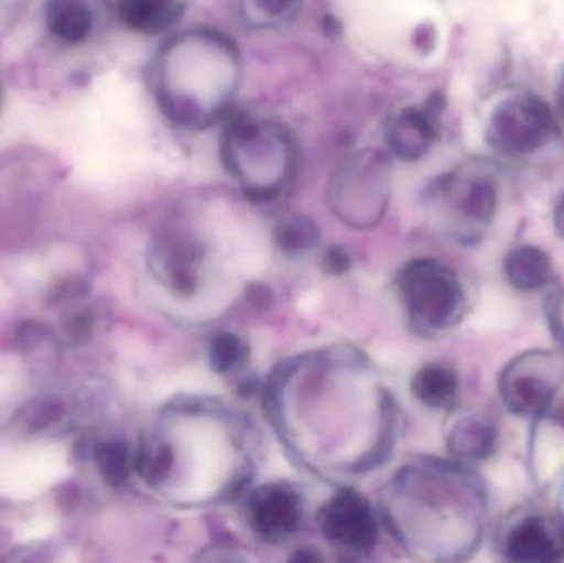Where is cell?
Instances as JSON below:
<instances>
[{
  "instance_id": "cell-15",
  "label": "cell",
  "mask_w": 564,
  "mask_h": 563,
  "mask_svg": "<svg viewBox=\"0 0 564 563\" xmlns=\"http://www.w3.org/2000/svg\"><path fill=\"white\" fill-rule=\"evenodd\" d=\"M497 426L484 415L463 416L447 436L451 455L466 462H484L496 452Z\"/></svg>"
},
{
  "instance_id": "cell-27",
  "label": "cell",
  "mask_w": 564,
  "mask_h": 563,
  "mask_svg": "<svg viewBox=\"0 0 564 563\" xmlns=\"http://www.w3.org/2000/svg\"><path fill=\"white\" fill-rule=\"evenodd\" d=\"M88 293V288L79 280H65L56 284L52 291L53 303H65V301L78 300Z\"/></svg>"
},
{
  "instance_id": "cell-1",
  "label": "cell",
  "mask_w": 564,
  "mask_h": 563,
  "mask_svg": "<svg viewBox=\"0 0 564 563\" xmlns=\"http://www.w3.org/2000/svg\"><path fill=\"white\" fill-rule=\"evenodd\" d=\"M243 75L240 46L228 33L195 26L167 40L154 63V98L184 131H205L230 115Z\"/></svg>"
},
{
  "instance_id": "cell-29",
  "label": "cell",
  "mask_w": 564,
  "mask_h": 563,
  "mask_svg": "<svg viewBox=\"0 0 564 563\" xmlns=\"http://www.w3.org/2000/svg\"><path fill=\"white\" fill-rule=\"evenodd\" d=\"M553 218H555L556 234L564 238V197L558 202V204H556L555 215H553Z\"/></svg>"
},
{
  "instance_id": "cell-2",
  "label": "cell",
  "mask_w": 564,
  "mask_h": 563,
  "mask_svg": "<svg viewBox=\"0 0 564 563\" xmlns=\"http://www.w3.org/2000/svg\"><path fill=\"white\" fill-rule=\"evenodd\" d=\"M221 164L248 198L276 201L294 181L299 148L284 122L257 115H237L220 139Z\"/></svg>"
},
{
  "instance_id": "cell-18",
  "label": "cell",
  "mask_w": 564,
  "mask_h": 563,
  "mask_svg": "<svg viewBox=\"0 0 564 563\" xmlns=\"http://www.w3.org/2000/svg\"><path fill=\"white\" fill-rule=\"evenodd\" d=\"M238 17L253 30H276L294 22L304 0H231Z\"/></svg>"
},
{
  "instance_id": "cell-21",
  "label": "cell",
  "mask_w": 564,
  "mask_h": 563,
  "mask_svg": "<svg viewBox=\"0 0 564 563\" xmlns=\"http://www.w3.org/2000/svg\"><path fill=\"white\" fill-rule=\"evenodd\" d=\"M248 357L247 344L234 333H221L212 340L208 364L218 376H228L243 366Z\"/></svg>"
},
{
  "instance_id": "cell-17",
  "label": "cell",
  "mask_w": 564,
  "mask_h": 563,
  "mask_svg": "<svg viewBox=\"0 0 564 563\" xmlns=\"http://www.w3.org/2000/svg\"><path fill=\"white\" fill-rule=\"evenodd\" d=\"M46 25L59 42L78 45L91 33L93 13L82 0H48Z\"/></svg>"
},
{
  "instance_id": "cell-26",
  "label": "cell",
  "mask_w": 564,
  "mask_h": 563,
  "mask_svg": "<svg viewBox=\"0 0 564 563\" xmlns=\"http://www.w3.org/2000/svg\"><path fill=\"white\" fill-rule=\"evenodd\" d=\"M325 273L334 274V277H341V274L348 273L351 268V258L348 251L344 248H330L324 257Z\"/></svg>"
},
{
  "instance_id": "cell-12",
  "label": "cell",
  "mask_w": 564,
  "mask_h": 563,
  "mask_svg": "<svg viewBox=\"0 0 564 563\" xmlns=\"http://www.w3.org/2000/svg\"><path fill=\"white\" fill-rule=\"evenodd\" d=\"M204 264V247L184 235H171L152 253L154 273L178 296H192L200 288Z\"/></svg>"
},
{
  "instance_id": "cell-10",
  "label": "cell",
  "mask_w": 564,
  "mask_h": 563,
  "mask_svg": "<svg viewBox=\"0 0 564 563\" xmlns=\"http://www.w3.org/2000/svg\"><path fill=\"white\" fill-rule=\"evenodd\" d=\"M444 98L433 95L421 105L404 106L388 121L384 145L391 158L413 164L436 144L443 119Z\"/></svg>"
},
{
  "instance_id": "cell-9",
  "label": "cell",
  "mask_w": 564,
  "mask_h": 563,
  "mask_svg": "<svg viewBox=\"0 0 564 563\" xmlns=\"http://www.w3.org/2000/svg\"><path fill=\"white\" fill-rule=\"evenodd\" d=\"M500 551L510 562L564 561V515L530 509L513 516L500 535Z\"/></svg>"
},
{
  "instance_id": "cell-8",
  "label": "cell",
  "mask_w": 564,
  "mask_h": 563,
  "mask_svg": "<svg viewBox=\"0 0 564 563\" xmlns=\"http://www.w3.org/2000/svg\"><path fill=\"white\" fill-rule=\"evenodd\" d=\"M318 524L334 548L350 554H370L380 538L377 515L370 501L355 489L335 492L321 509Z\"/></svg>"
},
{
  "instance_id": "cell-3",
  "label": "cell",
  "mask_w": 564,
  "mask_h": 563,
  "mask_svg": "<svg viewBox=\"0 0 564 563\" xmlns=\"http://www.w3.org/2000/svg\"><path fill=\"white\" fill-rule=\"evenodd\" d=\"M427 202L454 238L476 243L496 218L499 184L489 164L467 161L444 172L430 185Z\"/></svg>"
},
{
  "instance_id": "cell-23",
  "label": "cell",
  "mask_w": 564,
  "mask_h": 563,
  "mask_svg": "<svg viewBox=\"0 0 564 563\" xmlns=\"http://www.w3.org/2000/svg\"><path fill=\"white\" fill-rule=\"evenodd\" d=\"M46 337V326L36 321H26L15 331V346L22 350L33 349Z\"/></svg>"
},
{
  "instance_id": "cell-13",
  "label": "cell",
  "mask_w": 564,
  "mask_h": 563,
  "mask_svg": "<svg viewBox=\"0 0 564 563\" xmlns=\"http://www.w3.org/2000/svg\"><path fill=\"white\" fill-rule=\"evenodd\" d=\"M191 0H112L122 25L139 35H161L174 29L187 12Z\"/></svg>"
},
{
  "instance_id": "cell-28",
  "label": "cell",
  "mask_w": 564,
  "mask_h": 563,
  "mask_svg": "<svg viewBox=\"0 0 564 563\" xmlns=\"http://www.w3.org/2000/svg\"><path fill=\"white\" fill-rule=\"evenodd\" d=\"M434 40H436V36H434L433 26H421V29H417L416 36H414L417 50H423V45H427V43L434 45Z\"/></svg>"
},
{
  "instance_id": "cell-20",
  "label": "cell",
  "mask_w": 564,
  "mask_h": 563,
  "mask_svg": "<svg viewBox=\"0 0 564 563\" xmlns=\"http://www.w3.org/2000/svg\"><path fill=\"white\" fill-rule=\"evenodd\" d=\"M321 241V230L312 218L305 215H291L284 218L274 230V243L282 255L297 257L314 250Z\"/></svg>"
},
{
  "instance_id": "cell-11",
  "label": "cell",
  "mask_w": 564,
  "mask_h": 563,
  "mask_svg": "<svg viewBox=\"0 0 564 563\" xmlns=\"http://www.w3.org/2000/svg\"><path fill=\"white\" fill-rule=\"evenodd\" d=\"M245 516L258 539L267 544H282L297 532L304 502L288 483H267L251 492Z\"/></svg>"
},
{
  "instance_id": "cell-6",
  "label": "cell",
  "mask_w": 564,
  "mask_h": 563,
  "mask_svg": "<svg viewBox=\"0 0 564 563\" xmlns=\"http://www.w3.org/2000/svg\"><path fill=\"white\" fill-rule=\"evenodd\" d=\"M558 134L552 108L532 93L509 96L490 112L487 144L512 161H525Z\"/></svg>"
},
{
  "instance_id": "cell-16",
  "label": "cell",
  "mask_w": 564,
  "mask_h": 563,
  "mask_svg": "<svg viewBox=\"0 0 564 563\" xmlns=\"http://www.w3.org/2000/svg\"><path fill=\"white\" fill-rule=\"evenodd\" d=\"M507 280L519 291H539L553 281V264L549 253L535 245H522L507 255L503 263Z\"/></svg>"
},
{
  "instance_id": "cell-14",
  "label": "cell",
  "mask_w": 564,
  "mask_h": 563,
  "mask_svg": "<svg viewBox=\"0 0 564 563\" xmlns=\"http://www.w3.org/2000/svg\"><path fill=\"white\" fill-rule=\"evenodd\" d=\"M411 393L421 405L427 409L449 412L459 403V376L453 367L444 364H427L417 369L411 379Z\"/></svg>"
},
{
  "instance_id": "cell-30",
  "label": "cell",
  "mask_w": 564,
  "mask_h": 563,
  "mask_svg": "<svg viewBox=\"0 0 564 563\" xmlns=\"http://www.w3.org/2000/svg\"><path fill=\"white\" fill-rule=\"evenodd\" d=\"M556 98H558L560 111H562V115L564 116V69L562 78H560L558 96H556Z\"/></svg>"
},
{
  "instance_id": "cell-5",
  "label": "cell",
  "mask_w": 564,
  "mask_h": 563,
  "mask_svg": "<svg viewBox=\"0 0 564 563\" xmlns=\"http://www.w3.org/2000/svg\"><path fill=\"white\" fill-rule=\"evenodd\" d=\"M398 297L414 333L436 337L456 327L467 310L459 277L436 258L404 264L397 280Z\"/></svg>"
},
{
  "instance_id": "cell-25",
  "label": "cell",
  "mask_w": 564,
  "mask_h": 563,
  "mask_svg": "<svg viewBox=\"0 0 564 563\" xmlns=\"http://www.w3.org/2000/svg\"><path fill=\"white\" fill-rule=\"evenodd\" d=\"M546 316L553 336L564 347V288L550 297Z\"/></svg>"
},
{
  "instance_id": "cell-4",
  "label": "cell",
  "mask_w": 564,
  "mask_h": 563,
  "mask_svg": "<svg viewBox=\"0 0 564 563\" xmlns=\"http://www.w3.org/2000/svg\"><path fill=\"white\" fill-rule=\"evenodd\" d=\"M393 158L387 149L361 148L335 167L327 198L334 215L354 228L377 227L390 207Z\"/></svg>"
},
{
  "instance_id": "cell-24",
  "label": "cell",
  "mask_w": 564,
  "mask_h": 563,
  "mask_svg": "<svg viewBox=\"0 0 564 563\" xmlns=\"http://www.w3.org/2000/svg\"><path fill=\"white\" fill-rule=\"evenodd\" d=\"M93 317L88 313H78L65 324V336L69 343L83 344L91 337Z\"/></svg>"
},
{
  "instance_id": "cell-22",
  "label": "cell",
  "mask_w": 564,
  "mask_h": 563,
  "mask_svg": "<svg viewBox=\"0 0 564 563\" xmlns=\"http://www.w3.org/2000/svg\"><path fill=\"white\" fill-rule=\"evenodd\" d=\"M63 403L55 399L42 400L39 405L30 410L26 416V429L32 433L43 432V430L52 429L53 425L62 420Z\"/></svg>"
},
{
  "instance_id": "cell-7",
  "label": "cell",
  "mask_w": 564,
  "mask_h": 563,
  "mask_svg": "<svg viewBox=\"0 0 564 563\" xmlns=\"http://www.w3.org/2000/svg\"><path fill=\"white\" fill-rule=\"evenodd\" d=\"M564 382V357L550 350L520 354L503 369L499 393L513 415L540 419Z\"/></svg>"
},
{
  "instance_id": "cell-19",
  "label": "cell",
  "mask_w": 564,
  "mask_h": 563,
  "mask_svg": "<svg viewBox=\"0 0 564 563\" xmlns=\"http://www.w3.org/2000/svg\"><path fill=\"white\" fill-rule=\"evenodd\" d=\"M93 456L102 479L112 488L124 486L135 472V455L132 456L129 446L119 440L99 443L93 448Z\"/></svg>"
}]
</instances>
